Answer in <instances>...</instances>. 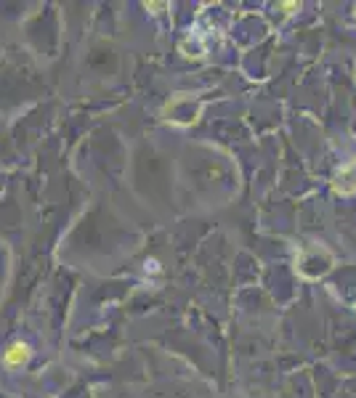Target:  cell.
I'll use <instances>...</instances> for the list:
<instances>
[{
	"label": "cell",
	"instance_id": "cell-3",
	"mask_svg": "<svg viewBox=\"0 0 356 398\" xmlns=\"http://www.w3.org/2000/svg\"><path fill=\"white\" fill-rule=\"evenodd\" d=\"M354 16H356V13H354Z\"/></svg>",
	"mask_w": 356,
	"mask_h": 398
},
{
	"label": "cell",
	"instance_id": "cell-1",
	"mask_svg": "<svg viewBox=\"0 0 356 398\" xmlns=\"http://www.w3.org/2000/svg\"><path fill=\"white\" fill-rule=\"evenodd\" d=\"M333 188L338 194H354L356 191V159L343 165L333 178Z\"/></svg>",
	"mask_w": 356,
	"mask_h": 398
},
{
	"label": "cell",
	"instance_id": "cell-2",
	"mask_svg": "<svg viewBox=\"0 0 356 398\" xmlns=\"http://www.w3.org/2000/svg\"><path fill=\"white\" fill-rule=\"evenodd\" d=\"M27 358H30V345L27 343H11L8 348H6V354H3V364L6 366H22V364H27Z\"/></svg>",
	"mask_w": 356,
	"mask_h": 398
}]
</instances>
